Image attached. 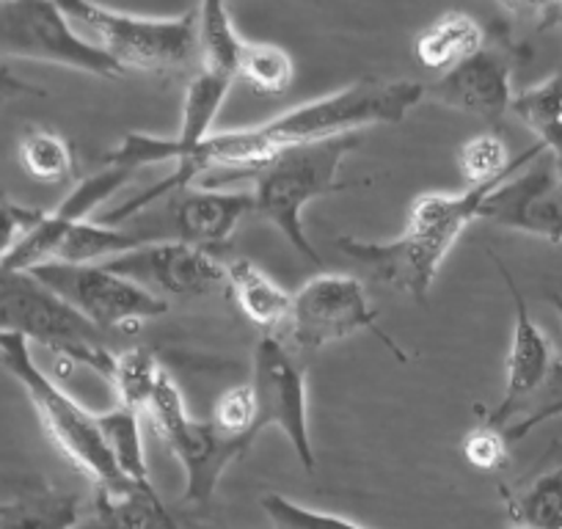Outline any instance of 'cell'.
<instances>
[{
	"mask_svg": "<svg viewBox=\"0 0 562 529\" xmlns=\"http://www.w3.org/2000/svg\"><path fill=\"white\" fill-rule=\"evenodd\" d=\"M78 521V499L53 488H25L0 505V529H72Z\"/></svg>",
	"mask_w": 562,
	"mask_h": 529,
	"instance_id": "obj_20",
	"label": "cell"
},
{
	"mask_svg": "<svg viewBox=\"0 0 562 529\" xmlns=\"http://www.w3.org/2000/svg\"><path fill=\"white\" fill-rule=\"evenodd\" d=\"M461 452L480 472H499L510 461V441H507L505 430L483 423L474 430H469L461 444Z\"/></svg>",
	"mask_w": 562,
	"mask_h": 529,
	"instance_id": "obj_31",
	"label": "cell"
},
{
	"mask_svg": "<svg viewBox=\"0 0 562 529\" xmlns=\"http://www.w3.org/2000/svg\"><path fill=\"white\" fill-rule=\"evenodd\" d=\"M0 364L7 367L14 381L25 389L47 439L80 474H86L94 483L97 494H113V491L133 485L113 463L105 439L100 434V425H97V414L80 406L72 394L64 392L36 364L31 342H25L23 337L0 334Z\"/></svg>",
	"mask_w": 562,
	"mask_h": 529,
	"instance_id": "obj_4",
	"label": "cell"
},
{
	"mask_svg": "<svg viewBox=\"0 0 562 529\" xmlns=\"http://www.w3.org/2000/svg\"><path fill=\"white\" fill-rule=\"evenodd\" d=\"M0 89L12 91V94H40V97H45V91L36 89V86L23 83V80H18L12 72H7L3 67H0Z\"/></svg>",
	"mask_w": 562,
	"mask_h": 529,
	"instance_id": "obj_34",
	"label": "cell"
},
{
	"mask_svg": "<svg viewBox=\"0 0 562 529\" xmlns=\"http://www.w3.org/2000/svg\"><path fill=\"white\" fill-rule=\"evenodd\" d=\"M284 328L290 342L306 353H317L353 334L370 331L394 359L408 361L397 339L378 326V309L367 299L364 284L348 273H321L310 279L293 295V309Z\"/></svg>",
	"mask_w": 562,
	"mask_h": 529,
	"instance_id": "obj_8",
	"label": "cell"
},
{
	"mask_svg": "<svg viewBox=\"0 0 562 529\" xmlns=\"http://www.w3.org/2000/svg\"><path fill=\"white\" fill-rule=\"evenodd\" d=\"M494 262L499 264L502 279H505L507 290H510L513 315L516 317H513V339L505 361V394H502L499 406H496L483 423L505 430L510 428L513 419L521 414L524 403L549 383V378L554 375L557 370V361L549 337L540 331V326L532 320V315H529L527 301H524L516 279L510 277V271H507L505 262H502L499 257H494Z\"/></svg>",
	"mask_w": 562,
	"mask_h": 529,
	"instance_id": "obj_14",
	"label": "cell"
},
{
	"mask_svg": "<svg viewBox=\"0 0 562 529\" xmlns=\"http://www.w3.org/2000/svg\"><path fill=\"white\" fill-rule=\"evenodd\" d=\"M419 100H425V83L364 78L268 122L254 124L251 130L273 160L281 149L299 147V144L359 136V130L372 127V124L403 122L405 113Z\"/></svg>",
	"mask_w": 562,
	"mask_h": 529,
	"instance_id": "obj_2",
	"label": "cell"
},
{
	"mask_svg": "<svg viewBox=\"0 0 562 529\" xmlns=\"http://www.w3.org/2000/svg\"><path fill=\"white\" fill-rule=\"evenodd\" d=\"M505 505L516 529H562V466L538 474L521 491H505Z\"/></svg>",
	"mask_w": 562,
	"mask_h": 529,
	"instance_id": "obj_22",
	"label": "cell"
},
{
	"mask_svg": "<svg viewBox=\"0 0 562 529\" xmlns=\"http://www.w3.org/2000/svg\"><path fill=\"white\" fill-rule=\"evenodd\" d=\"M359 144V136L299 144V147L281 149L262 171L254 175L257 177V185L251 191L254 213L270 221L301 257L315 264H321V254L315 251L304 229V207L312 199L367 185V182L339 180V169Z\"/></svg>",
	"mask_w": 562,
	"mask_h": 529,
	"instance_id": "obj_3",
	"label": "cell"
},
{
	"mask_svg": "<svg viewBox=\"0 0 562 529\" xmlns=\"http://www.w3.org/2000/svg\"><path fill=\"white\" fill-rule=\"evenodd\" d=\"M0 505H3V499H0Z\"/></svg>",
	"mask_w": 562,
	"mask_h": 529,
	"instance_id": "obj_37",
	"label": "cell"
},
{
	"mask_svg": "<svg viewBox=\"0 0 562 529\" xmlns=\"http://www.w3.org/2000/svg\"><path fill=\"white\" fill-rule=\"evenodd\" d=\"M262 507L270 529H370L364 524L350 521V518L334 516V513L312 510V507L299 505V502L281 494H265Z\"/></svg>",
	"mask_w": 562,
	"mask_h": 529,
	"instance_id": "obj_30",
	"label": "cell"
},
{
	"mask_svg": "<svg viewBox=\"0 0 562 529\" xmlns=\"http://www.w3.org/2000/svg\"><path fill=\"white\" fill-rule=\"evenodd\" d=\"M251 213V191L186 188L175 204V235L180 243L207 251L210 246H224L240 221Z\"/></svg>",
	"mask_w": 562,
	"mask_h": 529,
	"instance_id": "obj_16",
	"label": "cell"
},
{
	"mask_svg": "<svg viewBox=\"0 0 562 529\" xmlns=\"http://www.w3.org/2000/svg\"><path fill=\"white\" fill-rule=\"evenodd\" d=\"M164 372L166 370L160 367L158 356L147 348H133L116 356V370H113L111 383L116 386L119 397H122L119 406H127L138 414L144 412Z\"/></svg>",
	"mask_w": 562,
	"mask_h": 529,
	"instance_id": "obj_28",
	"label": "cell"
},
{
	"mask_svg": "<svg viewBox=\"0 0 562 529\" xmlns=\"http://www.w3.org/2000/svg\"><path fill=\"white\" fill-rule=\"evenodd\" d=\"M97 425L105 439L108 452L119 472L130 483H149L147 452H144V434H140V414L127 406H116L105 414H97Z\"/></svg>",
	"mask_w": 562,
	"mask_h": 529,
	"instance_id": "obj_25",
	"label": "cell"
},
{
	"mask_svg": "<svg viewBox=\"0 0 562 529\" xmlns=\"http://www.w3.org/2000/svg\"><path fill=\"white\" fill-rule=\"evenodd\" d=\"M72 529H188L171 516L153 483L127 485L113 494H97L94 513Z\"/></svg>",
	"mask_w": 562,
	"mask_h": 529,
	"instance_id": "obj_17",
	"label": "cell"
},
{
	"mask_svg": "<svg viewBox=\"0 0 562 529\" xmlns=\"http://www.w3.org/2000/svg\"><path fill=\"white\" fill-rule=\"evenodd\" d=\"M42 215H45V210L25 207V204L12 202L0 193V264L7 262L9 254L18 248V243L29 235V229Z\"/></svg>",
	"mask_w": 562,
	"mask_h": 529,
	"instance_id": "obj_32",
	"label": "cell"
},
{
	"mask_svg": "<svg viewBox=\"0 0 562 529\" xmlns=\"http://www.w3.org/2000/svg\"><path fill=\"white\" fill-rule=\"evenodd\" d=\"M140 235L124 232L119 226L97 224V221H78L67 226L61 243L56 248L53 262L58 264H102L113 257L133 251L140 246ZM50 262V264H53Z\"/></svg>",
	"mask_w": 562,
	"mask_h": 529,
	"instance_id": "obj_21",
	"label": "cell"
},
{
	"mask_svg": "<svg viewBox=\"0 0 562 529\" xmlns=\"http://www.w3.org/2000/svg\"><path fill=\"white\" fill-rule=\"evenodd\" d=\"M480 221H491L521 235L562 243V185L557 180L554 158L538 160L502 182L480 210Z\"/></svg>",
	"mask_w": 562,
	"mask_h": 529,
	"instance_id": "obj_13",
	"label": "cell"
},
{
	"mask_svg": "<svg viewBox=\"0 0 562 529\" xmlns=\"http://www.w3.org/2000/svg\"><path fill=\"white\" fill-rule=\"evenodd\" d=\"M257 430L276 428L284 434L306 472H315V447L306 417V375L284 342L265 334L254 350L251 381Z\"/></svg>",
	"mask_w": 562,
	"mask_h": 529,
	"instance_id": "obj_11",
	"label": "cell"
},
{
	"mask_svg": "<svg viewBox=\"0 0 562 529\" xmlns=\"http://www.w3.org/2000/svg\"><path fill=\"white\" fill-rule=\"evenodd\" d=\"M513 69L499 50L485 45L450 72L425 86V97L452 111L469 113L488 124H499L513 102Z\"/></svg>",
	"mask_w": 562,
	"mask_h": 529,
	"instance_id": "obj_15",
	"label": "cell"
},
{
	"mask_svg": "<svg viewBox=\"0 0 562 529\" xmlns=\"http://www.w3.org/2000/svg\"><path fill=\"white\" fill-rule=\"evenodd\" d=\"M551 304H554V309L560 312V317H562V295H551Z\"/></svg>",
	"mask_w": 562,
	"mask_h": 529,
	"instance_id": "obj_36",
	"label": "cell"
},
{
	"mask_svg": "<svg viewBox=\"0 0 562 529\" xmlns=\"http://www.w3.org/2000/svg\"><path fill=\"white\" fill-rule=\"evenodd\" d=\"M507 182V180H505ZM467 188L461 193H425L414 202L408 224L389 243H370L339 235L337 248L359 262L375 282L408 295L416 304H428L441 262L472 221H480L485 199L499 188Z\"/></svg>",
	"mask_w": 562,
	"mask_h": 529,
	"instance_id": "obj_1",
	"label": "cell"
},
{
	"mask_svg": "<svg viewBox=\"0 0 562 529\" xmlns=\"http://www.w3.org/2000/svg\"><path fill=\"white\" fill-rule=\"evenodd\" d=\"M0 61H40L105 80L124 78L116 61L78 34L64 7L42 0L0 3Z\"/></svg>",
	"mask_w": 562,
	"mask_h": 529,
	"instance_id": "obj_7",
	"label": "cell"
},
{
	"mask_svg": "<svg viewBox=\"0 0 562 529\" xmlns=\"http://www.w3.org/2000/svg\"><path fill=\"white\" fill-rule=\"evenodd\" d=\"M199 14V69L229 75L237 80V58L243 50V36L232 23L224 3L210 0L196 9Z\"/></svg>",
	"mask_w": 562,
	"mask_h": 529,
	"instance_id": "obj_24",
	"label": "cell"
},
{
	"mask_svg": "<svg viewBox=\"0 0 562 529\" xmlns=\"http://www.w3.org/2000/svg\"><path fill=\"white\" fill-rule=\"evenodd\" d=\"M0 334L40 342L111 381L116 353L83 315L31 273H0Z\"/></svg>",
	"mask_w": 562,
	"mask_h": 529,
	"instance_id": "obj_6",
	"label": "cell"
},
{
	"mask_svg": "<svg viewBox=\"0 0 562 529\" xmlns=\"http://www.w3.org/2000/svg\"><path fill=\"white\" fill-rule=\"evenodd\" d=\"M116 277L130 279L147 293L171 295V299H199L226 284L224 264L215 262L204 248L188 246L180 240L140 243L133 251L102 262ZM166 301V299H164Z\"/></svg>",
	"mask_w": 562,
	"mask_h": 529,
	"instance_id": "obj_12",
	"label": "cell"
},
{
	"mask_svg": "<svg viewBox=\"0 0 562 529\" xmlns=\"http://www.w3.org/2000/svg\"><path fill=\"white\" fill-rule=\"evenodd\" d=\"M237 80L259 97H284L295 83V64L284 47L270 42H243Z\"/></svg>",
	"mask_w": 562,
	"mask_h": 529,
	"instance_id": "obj_27",
	"label": "cell"
},
{
	"mask_svg": "<svg viewBox=\"0 0 562 529\" xmlns=\"http://www.w3.org/2000/svg\"><path fill=\"white\" fill-rule=\"evenodd\" d=\"M210 423L218 428L221 436L240 444L248 452V447L257 441V406H254V392L248 383L243 386H232L221 394L213 406V417Z\"/></svg>",
	"mask_w": 562,
	"mask_h": 529,
	"instance_id": "obj_29",
	"label": "cell"
},
{
	"mask_svg": "<svg viewBox=\"0 0 562 529\" xmlns=\"http://www.w3.org/2000/svg\"><path fill=\"white\" fill-rule=\"evenodd\" d=\"M554 171H557V180H560V185H562V153L554 158Z\"/></svg>",
	"mask_w": 562,
	"mask_h": 529,
	"instance_id": "obj_35",
	"label": "cell"
},
{
	"mask_svg": "<svg viewBox=\"0 0 562 529\" xmlns=\"http://www.w3.org/2000/svg\"><path fill=\"white\" fill-rule=\"evenodd\" d=\"M64 14L72 25L94 34V45L119 67L153 75H180L199 64V14L140 18L94 3H67Z\"/></svg>",
	"mask_w": 562,
	"mask_h": 529,
	"instance_id": "obj_5",
	"label": "cell"
},
{
	"mask_svg": "<svg viewBox=\"0 0 562 529\" xmlns=\"http://www.w3.org/2000/svg\"><path fill=\"white\" fill-rule=\"evenodd\" d=\"M510 111L538 136V144L557 158L562 153V72L513 94Z\"/></svg>",
	"mask_w": 562,
	"mask_h": 529,
	"instance_id": "obj_23",
	"label": "cell"
},
{
	"mask_svg": "<svg viewBox=\"0 0 562 529\" xmlns=\"http://www.w3.org/2000/svg\"><path fill=\"white\" fill-rule=\"evenodd\" d=\"M226 284H229L235 304L254 326L265 328L268 334L288 326L290 309H293V293L270 279L262 268L248 259H232L224 268Z\"/></svg>",
	"mask_w": 562,
	"mask_h": 529,
	"instance_id": "obj_18",
	"label": "cell"
},
{
	"mask_svg": "<svg viewBox=\"0 0 562 529\" xmlns=\"http://www.w3.org/2000/svg\"><path fill=\"white\" fill-rule=\"evenodd\" d=\"M18 158L25 175L45 185H61V182L72 180L78 171L72 144L56 130H25V136L20 138Z\"/></svg>",
	"mask_w": 562,
	"mask_h": 529,
	"instance_id": "obj_26",
	"label": "cell"
},
{
	"mask_svg": "<svg viewBox=\"0 0 562 529\" xmlns=\"http://www.w3.org/2000/svg\"><path fill=\"white\" fill-rule=\"evenodd\" d=\"M562 417V397H557V401H551V403H546V406H540L538 412H532V414H527V417L524 419H516V423L510 425V428H505V436H507V441H521L524 436H529L532 434L535 428H538V425H543V423H549V419H560Z\"/></svg>",
	"mask_w": 562,
	"mask_h": 529,
	"instance_id": "obj_33",
	"label": "cell"
},
{
	"mask_svg": "<svg viewBox=\"0 0 562 529\" xmlns=\"http://www.w3.org/2000/svg\"><path fill=\"white\" fill-rule=\"evenodd\" d=\"M144 412L149 414L155 434L166 441L186 472L182 499L188 505H207L226 469L240 461L246 450L221 436L210 419H193L188 414L182 392L169 372H164Z\"/></svg>",
	"mask_w": 562,
	"mask_h": 529,
	"instance_id": "obj_9",
	"label": "cell"
},
{
	"mask_svg": "<svg viewBox=\"0 0 562 529\" xmlns=\"http://www.w3.org/2000/svg\"><path fill=\"white\" fill-rule=\"evenodd\" d=\"M36 282L67 301L97 331H127L138 323L169 312V301L147 293L130 279L116 277L102 264H42L31 271Z\"/></svg>",
	"mask_w": 562,
	"mask_h": 529,
	"instance_id": "obj_10",
	"label": "cell"
},
{
	"mask_svg": "<svg viewBox=\"0 0 562 529\" xmlns=\"http://www.w3.org/2000/svg\"><path fill=\"white\" fill-rule=\"evenodd\" d=\"M485 47L483 25L467 12H447L436 18L414 42L416 61L436 69L439 75L450 72L458 64L472 58Z\"/></svg>",
	"mask_w": 562,
	"mask_h": 529,
	"instance_id": "obj_19",
	"label": "cell"
}]
</instances>
